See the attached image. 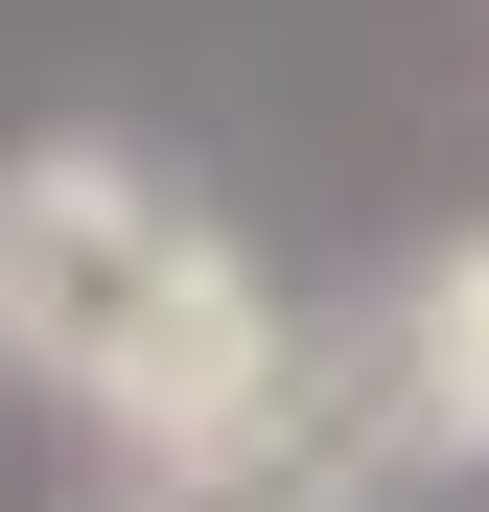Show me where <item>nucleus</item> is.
<instances>
[{
  "label": "nucleus",
  "instance_id": "3",
  "mask_svg": "<svg viewBox=\"0 0 489 512\" xmlns=\"http://www.w3.org/2000/svg\"><path fill=\"white\" fill-rule=\"evenodd\" d=\"M396 466H420V443H396V396H373V326H350V350L303 373V419H280V443H233V466H187V489H117V512H373Z\"/></svg>",
  "mask_w": 489,
  "mask_h": 512
},
{
  "label": "nucleus",
  "instance_id": "2",
  "mask_svg": "<svg viewBox=\"0 0 489 512\" xmlns=\"http://www.w3.org/2000/svg\"><path fill=\"white\" fill-rule=\"evenodd\" d=\"M373 396H396V443H420V466L489 489V233H420V256H396V303H373Z\"/></svg>",
  "mask_w": 489,
  "mask_h": 512
},
{
  "label": "nucleus",
  "instance_id": "1",
  "mask_svg": "<svg viewBox=\"0 0 489 512\" xmlns=\"http://www.w3.org/2000/svg\"><path fill=\"white\" fill-rule=\"evenodd\" d=\"M210 280H233V210H210L163 140H94V117L0 140V396L117 419L140 350H163Z\"/></svg>",
  "mask_w": 489,
  "mask_h": 512
}]
</instances>
